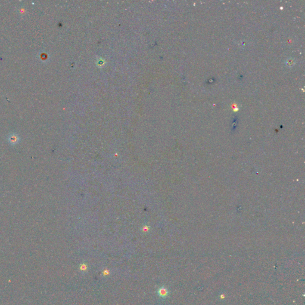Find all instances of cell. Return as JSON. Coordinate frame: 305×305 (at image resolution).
Wrapping results in <instances>:
<instances>
[{
	"label": "cell",
	"instance_id": "cell-1",
	"mask_svg": "<svg viewBox=\"0 0 305 305\" xmlns=\"http://www.w3.org/2000/svg\"><path fill=\"white\" fill-rule=\"evenodd\" d=\"M158 293H159V295L160 296V297H166L167 295H168V290L164 288V287H162L160 288L159 291H158Z\"/></svg>",
	"mask_w": 305,
	"mask_h": 305
}]
</instances>
